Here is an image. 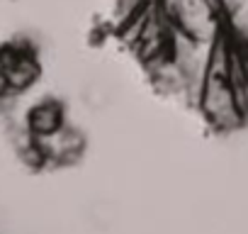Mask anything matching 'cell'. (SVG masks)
<instances>
[{"label":"cell","instance_id":"cell-3","mask_svg":"<svg viewBox=\"0 0 248 234\" xmlns=\"http://www.w3.org/2000/svg\"><path fill=\"white\" fill-rule=\"evenodd\" d=\"M224 37L233 47L248 44V0H217Z\"/></svg>","mask_w":248,"mask_h":234},{"label":"cell","instance_id":"cell-1","mask_svg":"<svg viewBox=\"0 0 248 234\" xmlns=\"http://www.w3.org/2000/svg\"><path fill=\"white\" fill-rule=\"evenodd\" d=\"M161 10L173 22L175 32L195 42L217 44L224 37L217 0H168Z\"/></svg>","mask_w":248,"mask_h":234},{"label":"cell","instance_id":"cell-5","mask_svg":"<svg viewBox=\"0 0 248 234\" xmlns=\"http://www.w3.org/2000/svg\"><path fill=\"white\" fill-rule=\"evenodd\" d=\"M114 217H117L114 205L107 202V200H100V202H95V205L90 207V219H93V224H95L97 229H109L112 222H114Z\"/></svg>","mask_w":248,"mask_h":234},{"label":"cell","instance_id":"cell-4","mask_svg":"<svg viewBox=\"0 0 248 234\" xmlns=\"http://www.w3.org/2000/svg\"><path fill=\"white\" fill-rule=\"evenodd\" d=\"M61 125H66V110L59 100H39L25 117V127L32 137H44L54 130H59Z\"/></svg>","mask_w":248,"mask_h":234},{"label":"cell","instance_id":"cell-2","mask_svg":"<svg viewBox=\"0 0 248 234\" xmlns=\"http://www.w3.org/2000/svg\"><path fill=\"white\" fill-rule=\"evenodd\" d=\"M32 142H34L37 164L68 166L85 154V134L68 122L44 137H32Z\"/></svg>","mask_w":248,"mask_h":234}]
</instances>
